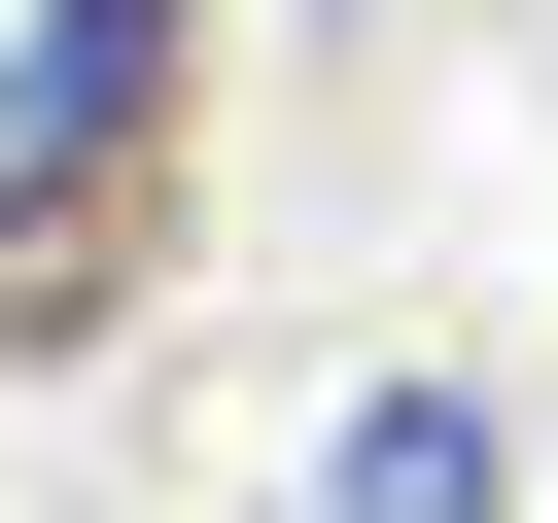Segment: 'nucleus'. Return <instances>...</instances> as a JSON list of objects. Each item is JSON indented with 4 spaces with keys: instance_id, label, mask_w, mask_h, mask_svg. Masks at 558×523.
<instances>
[{
    "instance_id": "obj_1",
    "label": "nucleus",
    "mask_w": 558,
    "mask_h": 523,
    "mask_svg": "<svg viewBox=\"0 0 558 523\" xmlns=\"http://www.w3.org/2000/svg\"><path fill=\"white\" fill-rule=\"evenodd\" d=\"M174 139H209V0H0V384L140 314Z\"/></svg>"
},
{
    "instance_id": "obj_2",
    "label": "nucleus",
    "mask_w": 558,
    "mask_h": 523,
    "mask_svg": "<svg viewBox=\"0 0 558 523\" xmlns=\"http://www.w3.org/2000/svg\"><path fill=\"white\" fill-rule=\"evenodd\" d=\"M279 488H314V523H488V488H523V418H488L453 349H349V384L279 418Z\"/></svg>"
}]
</instances>
